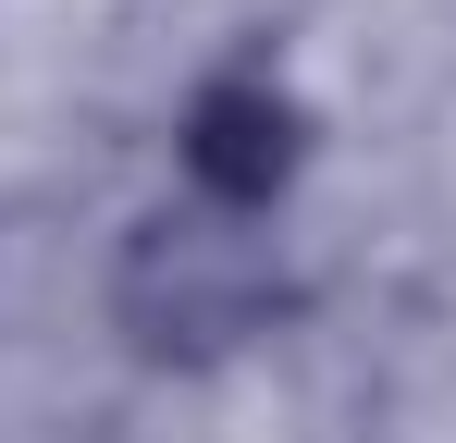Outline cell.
<instances>
[{
  "label": "cell",
  "mask_w": 456,
  "mask_h": 443,
  "mask_svg": "<svg viewBox=\"0 0 456 443\" xmlns=\"http://www.w3.org/2000/svg\"><path fill=\"white\" fill-rule=\"evenodd\" d=\"M185 160H198L210 197H259V185L284 173V99H272V86H223V99L198 111Z\"/></svg>",
  "instance_id": "6da1fadb"
}]
</instances>
